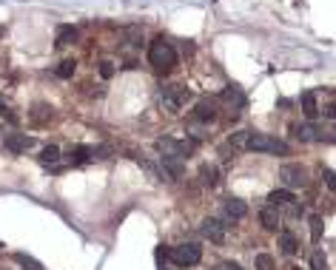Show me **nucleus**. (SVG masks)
I'll return each mask as SVG.
<instances>
[{
  "label": "nucleus",
  "instance_id": "obj_1",
  "mask_svg": "<svg viewBox=\"0 0 336 270\" xmlns=\"http://www.w3.org/2000/svg\"><path fill=\"white\" fill-rule=\"evenodd\" d=\"M245 148L254 154H273V156H291V145L279 137H268V134H248Z\"/></svg>",
  "mask_w": 336,
  "mask_h": 270
},
{
  "label": "nucleus",
  "instance_id": "obj_2",
  "mask_svg": "<svg viewBox=\"0 0 336 270\" xmlns=\"http://www.w3.org/2000/svg\"><path fill=\"white\" fill-rule=\"evenodd\" d=\"M148 63L154 65L160 74H165V71H171L174 65H177V51H174L171 43L157 40V43H154V46L148 49Z\"/></svg>",
  "mask_w": 336,
  "mask_h": 270
},
{
  "label": "nucleus",
  "instance_id": "obj_3",
  "mask_svg": "<svg viewBox=\"0 0 336 270\" xmlns=\"http://www.w3.org/2000/svg\"><path fill=\"white\" fill-rule=\"evenodd\" d=\"M202 259V250L197 242H182L179 248L171 250V262L177 264V267H191V264H197Z\"/></svg>",
  "mask_w": 336,
  "mask_h": 270
},
{
  "label": "nucleus",
  "instance_id": "obj_4",
  "mask_svg": "<svg viewBox=\"0 0 336 270\" xmlns=\"http://www.w3.org/2000/svg\"><path fill=\"white\" fill-rule=\"evenodd\" d=\"M157 151L160 154H168V156H188L194 151V142H182V140H174V137H160L157 140Z\"/></svg>",
  "mask_w": 336,
  "mask_h": 270
},
{
  "label": "nucleus",
  "instance_id": "obj_5",
  "mask_svg": "<svg viewBox=\"0 0 336 270\" xmlns=\"http://www.w3.org/2000/svg\"><path fill=\"white\" fill-rule=\"evenodd\" d=\"M160 97H163V106L171 108V111H179V108L188 103L186 85H165L163 91H160Z\"/></svg>",
  "mask_w": 336,
  "mask_h": 270
},
{
  "label": "nucleus",
  "instance_id": "obj_6",
  "mask_svg": "<svg viewBox=\"0 0 336 270\" xmlns=\"http://www.w3.org/2000/svg\"><path fill=\"white\" fill-rule=\"evenodd\" d=\"M291 131L296 137H299L302 142H316V140H325V128L322 125H316L314 120H305V122H296V125H291Z\"/></svg>",
  "mask_w": 336,
  "mask_h": 270
},
{
  "label": "nucleus",
  "instance_id": "obj_7",
  "mask_svg": "<svg viewBox=\"0 0 336 270\" xmlns=\"http://www.w3.org/2000/svg\"><path fill=\"white\" fill-rule=\"evenodd\" d=\"M279 179H282V188H302L305 185V168L288 162L279 168Z\"/></svg>",
  "mask_w": 336,
  "mask_h": 270
},
{
  "label": "nucleus",
  "instance_id": "obj_8",
  "mask_svg": "<svg viewBox=\"0 0 336 270\" xmlns=\"http://www.w3.org/2000/svg\"><path fill=\"white\" fill-rule=\"evenodd\" d=\"M200 233L205 236L208 242H214V245H220V242H225V225H222L220 219H214V216H208V219H202V225H200Z\"/></svg>",
  "mask_w": 336,
  "mask_h": 270
},
{
  "label": "nucleus",
  "instance_id": "obj_9",
  "mask_svg": "<svg viewBox=\"0 0 336 270\" xmlns=\"http://www.w3.org/2000/svg\"><path fill=\"white\" fill-rule=\"evenodd\" d=\"M245 211H248V208H245V202H242V199H236V196H231V199H225V202H222V213H225V219H228V222L242 219Z\"/></svg>",
  "mask_w": 336,
  "mask_h": 270
},
{
  "label": "nucleus",
  "instance_id": "obj_10",
  "mask_svg": "<svg viewBox=\"0 0 336 270\" xmlns=\"http://www.w3.org/2000/svg\"><path fill=\"white\" fill-rule=\"evenodd\" d=\"M163 171H165V177L168 179H179L182 174H186V168H182V159L179 156H168V154H163Z\"/></svg>",
  "mask_w": 336,
  "mask_h": 270
},
{
  "label": "nucleus",
  "instance_id": "obj_11",
  "mask_svg": "<svg viewBox=\"0 0 336 270\" xmlns=\"http://www.w3.org/2000/svg\"><path fill=\"white\" fill-rule=\"evenodd\" d=\"M35 145V137H23V134H9L6 137V148L15 151V154H23Z\"/></svg>",
  "mask_w": 336,
  "mask_h": 270
},
{
  "label": "nucleus",
  "instance_id": "obj_12",
  "mask_svg": "<svg viewBox=\"0 0 336 270\" xmlns=\"http://www.w3.org/2000/svg\"><path fill=\"white\" fill-rule=\"evenodd\" d=\"M259 222H262V227H265V230H277V227H279V213H277V205H271V202H268V205H265L262 211H259Z\"/></svg>",
  "mask_w": 336,
  "mask_h": 270
},
{
  "label": "nucleus",
  "instance_id": "obj_13",
  "mask_svg": "<svg viewBox=\"0 0 336 270\" xmlns=\"http://www.w3.org/2000/svg\"><path fill=\"white\" fill-rule=\"evenodd\" d=\"M217 117V108L211 99H202V103H197V108H194V120H200V122H214Z\"/></svg>",
  "mask_w": 336,
  "mask_h": 270
},
{
  "label": "nucleus",
  "instance_id": "obj_14",
  "mask_svg": "<svg viewBox=\"0 0 336 270\" xmlns=\"http://www.w3.org/2000/svg\"><path fill=\"white\" fill-rule=\"evenodd\" d=\"M268 202H271V205H293L296 199H293L291 188H277V191L268 193Z\"/></svg>",
  "mask_w": 336,
  "mask_h": 270
},
{
  "label": "nucleus",
  "instance_id": "obj_15",
  "mask_svg": "<svg viewBox=\"0 0 336 270\" xmlns=\"http://www.w3.org/2000/svg\"><path fill=\"white\" fill-rule=\"evenodd\" d=\"M299 103H302V114H305V120H316L319 108H316V97H314V91H305Z\"/></svg>",
  "mask_w": 336,
  "mask_h": 270
},
{
  "label": "nucleus",
  "instance_id": "obj_16",
  "mask_svg": "<svg viewBox=\"0 0 336 270\" xmlns=\"http://www.w3.org/2000/svg\"><path fill=\"white\" fill-rule=\"evenodd\" d=\"M222 99H225V103H228L231 108H239V106H242V103H245V94L239 91L236 85H228V88L222 91Z\"/></svg>",
  "mask_w": 336,
  "mask_h": 270
},
{
  "label": "nucleus",
  "instance_id": "obj_17",
  "mask_svg": "<svg viewBox=\"0 0 336 270\" xmlns=\"http://www.w3.org/2000/svg\"><path fill=\"white\" fill-rule=\"evenodd\" d=\"M200 179L208 185V188H217V185H220V168H214V165H202Z\"/></svg>",
  "mask_w": 336,
  "mask_h": 270
},
{
  "label": "nucleus",
  "instance_id": "obj_18",
  "mask_svg": "<svg viewBox=\"0 0 336 270\" xmlns=\"http://www.w3.org/2000/svg\"><path fill=\"white\" fill-rule=\"evenodd\" d=\"M277 245H279V250H282L285 256H293L296 250H299V242H296V236H293V233H282Z\"/></svg>",
  "mask_w": 336,
  "mask_h": 270
},
{
  "label": "nucleus",
  "instance_id": "obj_19",
  "mask_svg": "<svg viewBox=\"0 0 336 270\" xmlns=\"http://www.w3.org/2000/svg\"><path fill=\"white\" fill-rule=\"evenodd\" d=\"M308 225H311V239L314 242H319L322 239V233H325V222H322V216H308Z\"/></svg>",
  "mask_w": 336,
  "mask_h": 270
},
{
  "label": "nucleus",
  "instance_id": "obj_20",
  "mask_svg": "<svg viewBox=\"0 0 336 270\" xmlns=\"http://www.w3.org/2000/svg\"><path fill=\"white\" fill-rule=\"evenodd\" d=\"M32 114H35V122H37V125H46V122L51 120V114H54V111H51V106H43V103H40V106L32 108Z\"/></svg>",
  "mask_w": 336,
  "mask_h": 270
},
{
  "label": "nucleus",
  "instance_id": "obj_21",
  "mask_svg": "<svg viewBox=\"0 0 336 270\" xmlns=\"http://www.w3.org/2000/svg\"><path fill=\"white\" fill-rule=\"evenodd\" d=\"M60 159V148L57 145H46L43 151H40V162L43 165H54Z\"/></svg>",
  "mask_w": 336,
  "mask_h": 270
},
{
  "label": "nucleus",
  "instance_id": "obj_22",
  "mask_svg": "<svg viewBox=\"0 0 336 270\" xmlns=\"http://www.w3.org/2000/svg\"><path fill=\"white\" fill-rule=\"evenodd\" d=\"M15 262L20 264L23 270H43V264L37 262V259H32V256H26V253H15Z\"/></svg>",
  "mask_w": 336,
  "mask_h": 270
},
{
  "label": "nucleus",
  "instance_id": "obj_23",
  "mask_svg": "<svg viewBox=\"0 0 336 270\" xmlns=\"http://www.w3.org/2000/svg\"><path fill=\"white\" fill-rule=\"evenodd\" d=\"M74 65H77L74 60H63V63L54 69V74H57L60 80H72V77H74Z\"/></svg>",
  "mask_w": 336,
  "mask_h": 270
},
{
  "label": "nucleus",
  "instance_id": "obj_24",
  "mask_svg": "<svg viewBox=\"0 0 336 270\" xmlns=\"http://www.w3.org/2000/svg\"><path fill=\"white\" fill-rule=\"evenodd\" d=\"M72 156H74V162H80V165H86V162H91V156H94V151L91 148H86V145H77V148L72 151Z\"/></svg>",
  "mask_w": 336,
  "mask_h": 270
},
{
  "label": "nucleus",
  "instance_id": "obj_25",
  "mask_svg": "<svg viewBox=\"0 0 336 270\" xmlns=\"http://www.w3.org/2000/svg\"><path fill=\"white\" fill-rule=\"evenodd\" d=\"M74 40H77V28H72V26H63V28H60L57 46H69V43H74Z\"/></svg>",
  "mask_w": 336,
  "mask_h": 270
},
{
  "label": "nucleus",
  "instance_id": "obj_26",
  "mask_svg": "<svg viewBox=\"0 0 336 270\" xmlns=\"http://www.w3.org/2000/svg\"><path fill=\"white\" fill-rule=\"evenodd\" d=\"M257 270H277V262H273V256L259 253V256H257Z\"/></svg>",
  "mask_w": 336,
  "mask_h": 270
},
{
  "label": "nucleus",
  "instance_id": "obj_27",
  "mask_svg": "<svg viewBox=\"0 0 336 270\" xmlns=\"http://www.w3.org/2000/svg\"><path fill=\"white\" fill-rule=\"evenodd\" d=\"M97 74H100L103 80H108L111 74H114V65L108 63V60H100V63H97Z\"/></svg>",
  "mask_w": 336,
  "mask_h": 270
},
{
  "label": "nucleus",
  "instance_id": "obj_28",
  "mask_svg": "<svg viewBox=\"0 0 336 270\" xmlns=\"http://www.w3.org/2000/svg\"><path fill=\"white\" fill-rule=\"evenodd\" d=\"M322 182L328 185L330 191H336V171H330V168H322Z\"/></svg>",
  "mask_w": 336,
  "mask_h": 270
},
{
  "label": "nucleus",
  "instance_id": "obj_29",
  "mask_svg": "<svg viewBox=\"0 0 336 270\" xmlns=\"http://www.w3.org/2000/svg\"><path fill=\"white\" fill-rule=\"evenodd\" d=\"M311 267L314 270H328L325 267V256H322L319 250H314V256H311Z\"/></svg>",
  "mask_w": 336,
  "mask_h": 270
},
{
  "label": "nucleus",
  "instance_id": "obj_30",
  "mask_svg": "<svg viewBox=\"0 0 336 270\" xmlns=\"http://www.w3.org/2000/svg\"><path fill=\"white\" fill-rule=\"evenodd\" d=\"M220 270H242V267H239L236 262H222V264H220Z\"/></svg>",
  "mask_w": 336,
  "mask_h": 270
},
{
  "label": "nucleus",
  "instance_id": "obj_31",
  "mask_svg": "<svg viewBox=\"0 0 336 270\" xmlns=\"http://www.w3.org/2000/svg\"><path fill=\"white\" fill-rule=\"evenodd\" d=\"M325 114H328L330 120H336V106H333V103H330V106H325Z\"/></svg>",
  "mask_w": 336,
  "mask_h": 270
},
{
  "label": "nucleus",
  "instance_id": "obj_32",
  "mask_svg": "<svg viewBox=\"0 0 336 270\" xmlns=\"http://www.w3.org/2000/svg\"><path fill=\"white\" fill-rule=\"evenodd\" d=\"M3 111H6V99L0 97V114H3Z\"/></svg>",
  "mask_w": 336,
  "mask_h": 270
},
{
  "label": "nucleus",
  "instance_id": "obj_33",
  "mask_svg": "<svg viewBox=\"0 0 336 270\" xmlns=\"http://www.w3.org/2000/svg\"><path fill=\"white\" fill-rule=\"evenodd\" d=\"M333 140H336V128H333Z\"/></svg>",
  "mask_w": 336,
  "mask_h": 270
},
{
  "label": "nucleus",
  "instance_id": "obj_34",
  "mask_svg": "<svg viewBox=\"0 0 336 270\" xmlns=\"http://www.w3.org/2000/svg\"><path fill=\"white\" fill-rule=\"evenodd\" d=\"M293 270H302V267H293Z\"/></svg>",
  "mask_w": 336,
  "mask_h": 270
}]
</instances>
